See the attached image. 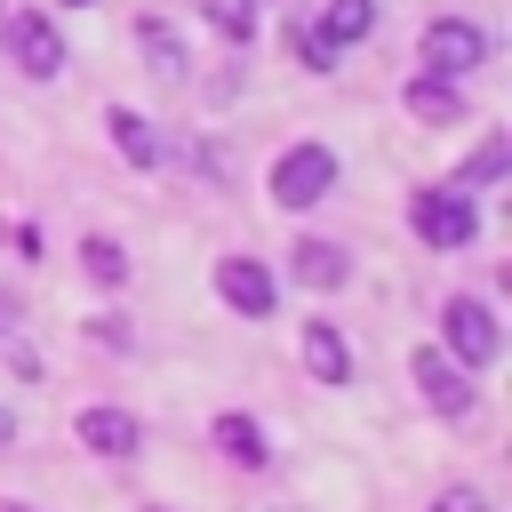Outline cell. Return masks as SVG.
<instances>
[{
  "instance_id": "obj_1",
  "label": "cell",
  "mask_w": 512,
  "mask_h": 512,
  "mask_svg": "<svg viewBox=\"0 0 512 512\" xmlns=\"http://www.w3.org/2000/svg\"><path fill=\"white\" fill-rule=\"evenodd\" d=\"M408 224H416V240H424V248H472L480 208H472V192H464V184H432V192H416V200H408Z\"/></svg>"
},
{
  "instance_id": "obj_2",
  "label": "cell",
  "mask_w": 512,
  "mask_h": 512,
  "mask_svg": "<svg viewBox=\"0 0 512 512\" xmlns=\"http://www.w3.org/2000/svg\"><path fill=\"white\" fill-rule=\"evenodd\" d=\"M328 192H336V152L328 144H288L272 160V200L280 208H320Z\"/></svg>"
},
{
  "instance_id": "obj_3",
  "label": "cell",
  "mask_w": 512,
  "mask_h": 512,
  "mask_svg": "<svg viewBox=\"0 0 512 512\" xmlns=\"http://www.w3.org/2000/svg\"><path fill=\"white\" fill-rule=\"evenodd\" d=\"M440 336H448V360H464V368H488L504 352V328H496V312L480 296H448L440 304Z\"/></svg>"
},
{
  "instance_id": "obj_4",
  "label": "cell",
  "mask_w": 512,
  "mask_h": 512,
  "mask_svg": "<svg viewBox=\"0 0 512 512\" xmlns=\"http://www.w3.org/2000/svg\"><path fill=\"white\" fill-rule=\"evenodd\" d=\"M488 32L472 24V16H432L424 24V72H440V80H464L472 64H488Z\"/></svg>"
},
{
  "instance_id": "obj_5",
  "label": "cell",
  "mask_w": 512,
  "mask_h": 512,
  "mask_svg": "<svg viewBox=\"0 0 512 512\" xmlns=\"http://www.w3.org/2000/svg\"><path fill=\"white\" fill-rule=\"evenodd\" d=\"M408 368H416V392L432 400V416H472V408H480V392H472V368H464V360H448L440 344L408 352Z\"/></svg>"
},
{
  "instance_id": "obj_6",
  "label": "cell",
  "mask_w": 512,
  "mask_h": 512,
  "mask_svg": "<svg viewBox=\"0 0 512 512\" xmlns=\"http://www.w3.org/2000/svg\"><path fill=\"white\" fill-rule=\"evenodd\" d=\"M0 48H8L32 80H56V72H64V32H56L40 8H16V16H8V32H0Z\"/></svg>"
},
{
  "instance_id": "obj_7",
  "label": "cell",
  "mask_w": 512,
  "mask_h": 512,
  "mask_svg": "<svg viewBox=\"0 0 512 512\" xmlns=\"http://www.w3.org/2000/svg\"><path fill=\"white\" fill-rule=\"evenodd\" d=\"M216 296H224V312H240V320H264V312L280 304V288H272V272H264L256 256H224V264H216Z\"/></svg>"
},
{
  "instance_id": "obj_8",
  "label": "cell",
  "mask_w": 512,
  "mask_h": 512,
  "mask_svg": "<svg viewBox=\"0 0 512 512\" xmlns=\"http://www.w3.org/2000/svg\"><path fill=\"white\" fill-rule=\"evenodd\" d=\"M288 272H296V288H312V296H328V288H344V280H352V256H344L336 240H296V256H288Z\"/></svg>"
},
{
  "instance_id": "obj_9",
  "label": "cell",
  "mask_w": 512,
  "mask_h": 512,
  "mask_svg": "<svg viewBox=\"0 0 512 512\" xmlns=\"http://www.w3.org/2000/svg\"><path fill=\"white\" fill-rule=\"evenodd\" d=\"M136 48H144V64H152L160 80H192V48H184V32H176L168 16H144V24H136Z\"/></svg>"
},
{
  "instance_id": "obj_10",
  "label": "cell",
  "mask_w": 512,
  "mask_h": 512,
  "mask_svg": "<svg viewBox=\"0 0 512 512\" xmlns=\"http://www.w3.org/2000/svg\"><path fill=\"white\" fill-rule=\"evenodd\" d=\"M80 440H88L96 456H136V448H144L136 416H120V408H80Z\"/></svg>"
},
{
  "instance_id": "obj_11",
  "label": "cell",
  "mask_w": 512,
  "mask_h": 512,
  "mask_svg": "<svg viewBox=\"0 0 512 512\" xmlns=\"http://www.w3.org/2000/svg\"><path fill=\"white\" fill-rule=\"evenodd\" d=\"M216 448H224L232 464H248V472L272 456V440H264V424H256L248 408H224V416H216Z\"/></svg>"
},
{
  "instance_id": "obj_12",
  "label": "cell",
  "mask_w": 512,
  "mask_h": 512,
  "mask_svg": "<svg viewBox=\"0 0 512 512\" xmlns=\"http://www.w3.org/2000/svg\"><path fill=\"white\" fill-rule=\"evenodd\" d=\"M304 368H312L320 384H344V376H352V344H344L328 320H312V328H304Z\"/></svg>"
},
{
  "instance_id": "obj_13",
  "label": "cell",
  "mask_w": 512,
  "mask_h": 512,
  "mask_svg": "<svg viewBox=\"0 0 512 512\" xmlns=\"http://www.w3.org/2000/svg\"><path fill=\"white\" fill-rule=\"evenodd\" d=\"M328 48H360L368 32H376V0H328V16L312 24Z\"/></svg>"
},
{
  "instance_id": "obj_14",
  "label": "cell",
  "mask_w": 512,
  "mask_h": 512,
  "mask_svg": "<svg viewBox=\"0 0 512 512\" xmlns=\"http://www.w3.org/2000/svg\"><path fill=\"white\" fill-rule=\"evenodd\" d=\"M104 128H112V144H120L136 168H160V136H152V120H144V112L112 104V112H104Z\"/></svg>"
},
{
  "instance_id": "obj_15",
  "label": "cell",
  "mask_w": 512,
  "mask_h": 512,
  "mask_svg": "<svg viewBox=\"0 0 512 512\" xmlns=\"http://www.w3.org/2000/svg\"><path fill=\"white\" fill-rule=\"evenodd\" d=\"M408 112L416 120H464V96H456V80L424 72V80H408Z\"/></svg>"
},
{
  "instance_id": "obj_16",
  "label": "cell",
  "mask_w": 512,
  "mask_h": 512,
  "mask_svg": "<svg viewBox=\"0 0 512 512\" xmlns=\"http://www.w3.org/2000/svg\"><path fill=\"white\" fill-rule=\"evenodd\" d=\"M80 264H88V280H96V288H128V248H120V240L88 232V240H80Z\"/></svg>"
},
{
  "instance_id": "obj_17",
  "label": "cell",
  "mask_w": 512,
  "mask_h": 512,
  "mask_svg": "<svg viewBox=\"0 0 512 512\" xmlns=\"http://www.w3.org/2000/svg\"><path fill=\"white\" fill-rule=\"evenodd\" d=\"M200 16H208V32H224L232 48L256 40V0H200Z\"/></svg>"
},
{
  "instance_id": "obj_18",
  "label": "cell",
  "mask_w": 512,
  "mask_h": 512,
  "mask_svg": "<svg viewBox=\"0 0 512 512\" xmlns=\"http://www.w3.org/2000/svg\"><path fill=\"white\" fill-rule=\"evenodd\" d=\"M496 176H512V144H504V136H480V152L464 160V176H456V184L472 192V184H496Z\"/></svg>"
},
{
  "instance_id": "obj_19",
  "label": "cell",
  "mask_w": 512,
  "mask_h": 512,
  "mask_svg": "<svg viewBox=\"0 0 512 512\" xmlns=\"http://www.w3.org/2000/svg\"><path fill=\"white\" fill-rule=\"evenodd\" d=\"M296 56H304V64H312V72H336V56H344V48H328V40H320V32H304V40H296Z\"/></svg>"
},
{
  "instance_id": "obj_20",
  "label": "cell",
  "mask_w": 512,
  "mask_h": 512,
  "mask_svg": "<svg viewBox=\"0 0 512 512\" xmlns=\"http://www.w3.org/2000/svg\"><path fill=\"white\" fill-rule=\"evenodd\" d=\"M432 512H488V496L480 488H448V496H432Z\"/></svg>"
},
{
  "instance_id": "obj_21",
  "label": "cell",
  "mask_w": 512,
  "mask_h": 512,
  "mask_svg": "<svg viewBox=\"0 0 512 512\" xmlns=\"http://www.w3.org/2000/svg\"><path fill=\"white\" fill-rule=\"evenodd\" d=\"M8 368H16V376H40V352H32L24 336H8Z\"/></svg>"
},
{
  "instance_id": "obj_22",
  "label": "cell",
  "mask_w": 512,
  "mask_h": 512,
  "mask_svg": "<svg viewBox=\"0 0 512 512\" xmlns=\"http://www.w3.org/2000/svg\"><path fill=\"white\" fill-rule=\"evenodd\" d=\"M88 336H96V344H120V352H128V320H112V312H104V320H96Z\"/></svg>"
},
{
  "instance_id": "obj_23",
  "label": "cell",
  "mask_w": 512,
  "mask_h": 512,
  "mask_svg": "<svg viewBox=\"0 0 512 512\" xmlns=\"http://www.w3.org/2000/svg\"><path fill=\"white\" fill-rule=\"evenodd\" d=\"M0 328H16V304H8V296H0Z\"/></svg>"
},
{
  "instance_id": "obj_24",
  "label": "cell",
  "mask_w": 512,
  "mask_h": 512,
  "mask_svg": "<svg viewBox=\"0 0 512 512\" xmlns=\"http://www.w3.org/2000/svg\"><path fill=\"white\" fill-rule=\"evenodd\" d=\"M8 432H16V424H8V408H0V440H8Z\"/></svg>"
},
{
  "instance_id": "obj_25",
  "label": "cell",
  "mask_w": 512,
  "mask_h": 512,
  "mask_svg": "<svg viewBox=\"0 0 512 512\" xmlns=\"http://www.w3.org/2000/svg\"><path fill=\"white\" fill-rule=\"evenodd\" d=\"M64 8H88V0H64Z\"/></svg>"
},
{
  "instance_id": "obj_26",
  "label": "cell",
  "mask_w": 512,
  "mask_h": 512,
  "mask_svg": "<svg viewBox=\"0 0 512 512\" xmlns=\"http://www.w3.org/2000/svg\"><path fill=\"white\" fill-rule=\"evenodd\" d=\"M8 512H24V504H8Z\"/></svg>"
},
{
  "instance_id": "obj_27",
  "label": "cell",
  "mask_w": 512,
  "mask_h": 512,
  "mask_svg": "<svg viewBox=\"0 0 512 512\" xmlns=\"http://www.w3.org/2000/svg\"><path fill=\"white\" fill-rule=\"evenodd\" d=\"M152 512H160V504H152Z\"/></svg>"
}]
</instances>
